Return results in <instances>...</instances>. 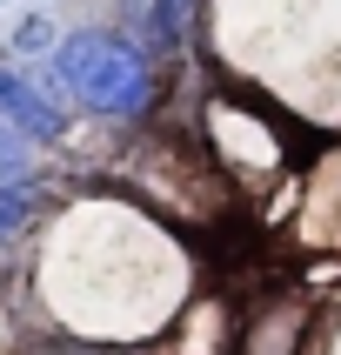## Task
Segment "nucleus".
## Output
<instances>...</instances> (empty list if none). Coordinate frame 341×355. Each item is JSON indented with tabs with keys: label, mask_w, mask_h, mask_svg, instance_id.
Wrapping results in <instances>:
<instances>
[{
	"label": "nucleus",
	"mask_w": 341,
	"mask_h": 355,
	"mask_svg": "<svg viewBox=\"0 0 341 355\" xmlns=\"http://www.w3.org/2000/svg\"><path fill=\"white\" fill-rule=\"evenodd\" d=\"M201 128H208V161H214V175H234V181H268L295 175L301 161H308V135H301V121L281 107L268 87H234V94H208L201 107Z\"/></svg>",
	"instance_id": "7ed1b4c3"
},
{
	"label": "nucleus",
	"mask_w": 341,
	"mask_h": 355,
	"mask_svg": "<svg viewBox=\"0 0 341 355\" xmlns=\"http://www.w3.org/2000/svg\"><path fill=\"white\" fill-rule=\"evenodd\" d=\"M54 94L107 128H147L167 101V67L140 47L134 27H74L40 54Z\"/></svg>",
	"instance_id": "f03ea898"
},
{
	"label": "nucleus",
	"mask_w": 341,
	"mask_h": 355,
	"mask_svg": "<svg viewBox=\"0 0 341 355\" xmlns=\"http://www.w3.org/2000/svg\"><path fill=\"white\" fill-rule=\"evenodd\" d=\"M47 215V181H0V255L40 235Z\"/></svg>",
	"instance_id": "20e7f679"
},
{
	"label": "nucleus",
	"mask_w": 341,
	"mask_h": 355,
	"mask_svg": "<svg viewBox=\"0 0 341 355\" xmlns=\"http://www.w3.org/2000/svg\"><path fill=\"white\" fill-rule=\"evenodd\" d=\"M87 228L47 235V288L54 315L67 309V336L87 342H147L181 315V261L174 241L140 208H80Z\"/></svg>",
	"instance_id": "f257e3e1"
}]
</instances>
